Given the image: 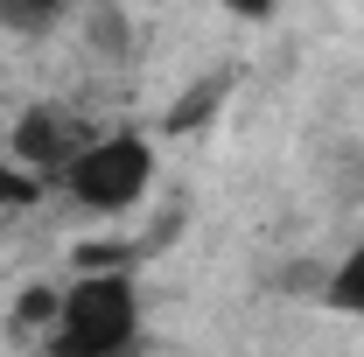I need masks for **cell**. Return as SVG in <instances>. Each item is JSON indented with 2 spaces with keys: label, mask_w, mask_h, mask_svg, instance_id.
Returning <instances> with one entry per match:
<instances>
[{
  "label": "cell",
  "mask_w": 364,
  "mask_h": 357,
  "mask_svg": "<svg viewBox=\"0 0 364 357\" xmlns=\"http://www.w3.org/2000/svg\"><path fill=\"white\" fill-rule=\"evenodd\" d=\"M43 196H49V182L28 176V169H21V161L0 147V218H7V211H36Z\"/></svg>",
  "instance_id": "7"
},
{
  "label": "cell",
  "mask_w": 364,
  "mask_h": 357,
  "mask_svg": "<svg viewBox=\"0 0 364 357\" xmlns=\"http://www.w3.org/2000/svg\"><path fill=\"white\" fill-rule=\"evenodd\" d=\"M98 134L85 112H70L63 98H36V105H21L14 112V127H7V154L28 169V176H43L56 189V176L85 154V140Z\"/></svg>",
  "instance_id": "3"
},
{
  "label": "cell",
  "mask_w": 364,
  "mask_h": 357,
  "mask_svg": "<svg viewBox=\"0 0 364 357\" xmlns=\"http://www.w3.org/2000/svg\"><path fill=\"white\" fill-rule=\"evenodd\" d=\"M140 336V280L119 267L70 273L56 294V322L43 329L49 357H127Z\"/></svg>",
  "instance_id": "1"
},
{
  "label": "cell",
  "mask_w": 364,
  "mask_h": 357,
  "mask_svg": "<svg viewBox=\"0 0 364 357\" xmlns=\"http://www.w3.org/2000/svg\"><path fill=\"white\" fill-rule=\"evenodd\" d=\"M56 189L70 196V203H85L98 218H119V211H134L140 196L154 189V140L134 134V127H112V134H91L85 154L56 176Z\"/></svg>",
  "instance_id": "2"
},
{
  "label": "cell",
  "mask_w": 364,
  "mask_h": 357,
  "mask_svg": "<svg viewBox=\"0 0 364 357\" xmlns=\"http://www.w3.org/2000/svg\"><path fill=\"white\" fill-rule=\"evenodd\" d=\"M316 302L322 309H336V315H358L364 322V238L336 260V267L322 273V287H316Z\"/></svg>",
  "instance_id": "5"
},
{
  "label": "cell",
  "mask_w": 364,
  "mask_h": 357,
  "mask_svg": "<svg viewBox=\"0 0 364 357\" xmlns=\"http://www.w3.org/2000/svg\"><path fill=\"white\" fill-rule=\"evenodd\" d=\"M63 14H70V0H0V36L36 43V36H56L63 28Z\"/></svg>",
  "instance_id": "6"
},
{
  "label": "cell",
  "mask_w": 364,
  "mask_h": 357,
  "mask_svg": "<svg viewBox=\"0 0 364 357\" xmlns=\"http://www.w3.org/2000/svg\"><path fill=\"white\" fill-rule=\"evenodd\" d=\"M225 14H238V21H273L280 14V0H218Z\"/></svg>",
  "instance_id": "10"
},
{
  "label": "cell",
  "mask_w": 364,
  "mask_h": 357,
  "mask_svg": "<svg viewBox=\"0 0 364 357\" xmlns=\"http://www.w3.org/2000/svg\"><path fill=\"white\" fill-rule=\"evenodd\" d=\"M231 85H238V70H210V78H196V85H189V91L176 98V105H168L161 134H196V127H210V119L225 112Z\"/></svg>",
  "instance_id": "4"
},
{
  "label": "cell",
  "mask_w": 364,
  "mask_h": 357,
  "mask_svg": "<svg viewBox=\"0 0 364 357\" xmlns=\"http://www.w3.org/2000/svg\"><path fill=\"white\" fill-rule=\"evenodd\" d=\"M98 49H105V56H127V49H134V21H119V14L105 7V14H98Z\"/></svg>",
  "instance_id": "9"
},
{
  "label": "cell",
  "mask_w": 364,
  "mask_h": 357,
  "mask_svg": "<svg viewBox=\"0 0 364 357\" xmlns=\"http://www.w3.org/2000/svg\"><path fill=\"white\" fill-rule=\"evenodd\" d=\"M56 294H63V287H28V294H21V302H14V315H7V322H14V329H28V336H43L49 322H56Z\"/></svg>",
  "instance_id": "8"
}]
</instances>
